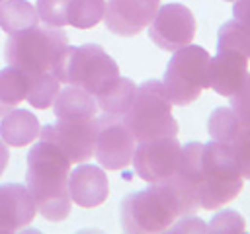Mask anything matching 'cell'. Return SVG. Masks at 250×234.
I'll return each instance as SVG.
<instances>
[{"label": "cell", "mask_w": 250, "mask_h": 234, "mask_svg": "<svg viewBox=\"0 0 250 234\" xmlns=\"http://www.w3.org/2000/svg\"><path fill=\"white\" fill-rule=\"evenodd\" d=\"M61 90V80L55 76L53 70L31 74L27 82V103L33 109H49L53 107V101Z\"/></svg>", "instance_id": "44dd1931"}, {"label": "cell", "mask_w": 250, "mask_h": 234, "mask_svg": "<svg viewBox=\"0 0 250 234\" xmlns=\"http://www.w3.org/2000/svg\"><path fill=\"white\" fill-rule=\"evenodd\" d=\"M230 107L244 125H250V72L240 90L230 96Z\"/></svg>", "instance_id": "83f0119b"}, {"label": "cell", "mask_w": 250, "mask_h": 234, "mask_svg": "<svg viewBox=\"0 0 250 234\" xmlns=\"http://www.w3.org/2000/svg\"><path fill=\"white\" fill-rule=\"evenodd\" d=\"M246 224L240 213L230 211V209L217 213L207 224V232H242Z\"/></svg>", "instance_id": "4316f807"}, {"label": "cell", "mask_w": 250, "mask_h": 234, "mask_svg": "<svg viewBox=\"0 0 250 234\" xmlns=\"http://www.w3.org/2000/svg\"><path fill=\"white\" fill-rule=\"evenodd\" d=\"M96 117L92 119H57L39 131L41 140L59 146L70 164H82L94 158Z\"/></svg>", "instance_id": "30bf717a"}, {"label": "cell", "mask_w": 250, "mask_h": 234, "mask_svg": "<svg viewBox=\"0 0 250 234\" xmlns=\"http://www.w3.org/2000/svg\"><path fill=\"white\" fill-rule=\"evenodd\" d=\"M227 2H236V0H227Z\"/></svg>", "instance_id": "1f68e13d"}, {"label": "cell", "mask_w": 250, "mask_h": 234, "mask_svg": "<svg viewBox=\"0 0 250 234\" xmlns=\"http://www.w3.org/2000/svg\"><path fill=\"white\" fill-rule=\"evenodd\" d=\"M172 101L162 80H146L137 86L135 98L123 115L125 125L135 140H150L160 136H176L178 121L172 115Z\"/></svg>", "instance_id": "277c9868"}, {"label": "cell", "mask_w": 250, "mask_h": 234, "mask_svg": "<svg viewBox=\"0 0 250 234\" xmlns=\"http://www.w3.org/2000/svg\"><path fill=\"white\" fill-rule=\"evenodd\" d=\"M230 148L236 158L240 176L244 179H250V125H242L238 135L232 138Z\"/></svg>", "instance_id": "484cf974"}, {"label": "cell", "mask_w": 250, "mask_h": 234, "mask_svg": "<svg viewBox=\"0 0 250 234\" xmlns=\"http://www.w3.org/2000/svg\"><path fill=\"white\" fill-rule=\"evenodd\" d=\"M182 216L180 205L164 181L150 183L121 201V226L129 234H158Z\"/></svg>", "instance_id": "7a4b0ae2"}, {"label": "cell", "mask_w": 250, "mask_h": 234, "mask_svg": "<svg viewBox=\"0 0 250 234\" xmlns=\"http://www.w3.org/2000/svg\"><path fill=\"white\" fill-rule=\"evenodd\" d=\"M68 4L70 0H37L35 10L39 16V21L51 27L68 25Z\"/></svg>", "instance_id": "d4e9b609"}, {"label": "cell", "mask_w": 250, "mask_h": 234, "mask_svg": "<svg viewBox=\"0 0 250 234\" xmlns=\"http://www.w3.org/2000/svg\"><path fill=\"white\" fill-rule=\"evenodd\" d=\"M53 72L61 84L78 86L96 96L119 76V66L100 45L86 43L78 47L66 45L59 55Z\"/></svg>", "instance_id": "5b68a950"}, {"label": "cell", "mask_w": 250, "mask_h": 234, "mask_svg": "<svg viewBox=\"0 0 250 234\" xmlns=\"http://www.w3.org/2000/svg\"><path fill=\"white\" fill-rule=\"evenodd\" d=\"M39 25L37 10L27 0H4L0 4V27L12 35Z\"/></svg>", "instance_id": "d6986e66"}, {"label": "cell", "mask_w": 250, "mask_h": 234, "mask_svg": "<svg viewBox=\"0 0 250 234\" xmlns=\"http://www.w3.org/2000/svg\"><path fill=\"white\" fill-rule=\"evenodd\" d=\"M37 207L21 183L0 185V234H12L23 230L35 218Z\"/></svg>", "instance_id": "5bb4252c"}, {"label": "cell", "mask_w": 250, "mask_h": 234, "mask_svg": "<svg viewBox=\"0 0 250 234\" xmlns=\"http://www.w3.org/2000/svg\"><path fill=\"white\" fill-rule=\"evenodd\" d=\"M244 177L240 176L236 158L230 144L209 140L201 150V181H199V207L213 211L219 209L242 191Z\"/></svg>", "instance_id": "3957f363"}, {"label": "cell", "mask_w": 250, "mask_h": 234, "mask_svg": "<svg viewBox=\"0 0 250 234\" xmlns=\"http://www.w3.org/2000/svg\"><path fill=\"white\" fill-rule=\"evenodd\" d=\"M53 111L57 119H92L98 113V101L86 90L66 84L59 90Z\"/></svg>", "instance_id": "e0dca14e"}, {"label": "cell", "mask_w": 250, "mask_h": 234, "mask_svg": "<svg viewBox=\"0 0 250 234\" xmlns=\"http://www.w3.org/2000/svg\"><path fill=\"white\" fill-rule=\"evenodd\" d=\"M160 8V0H107L104 21L119 37H133L146 29Z\"/></svg>", "instance_id": "7c38bea8"}, {"label": "cell", "mask_w": 250, "mask_h": 234, "mask_svg": "<svg viewBox=\"0 0 250 234\" xmlns=\"http://www.w3.org/2000/svg\"><path fill=\"white\" fill-rule=\"evenodd\" d=\"M217 51H230L250 58V27L238 20L225 21L217 33Z\"/></svg>", "instance_id": "7402d4cb"}, {"label": "cell", "mask_w": 250, "mask_h": 234, "mask_svg": "<svg viewBox=\"0 0 250 234\" xmlns=\"http://www.w3.org/2000/svg\"><path fill=\"white\" fill-rule=\"evenodd\" d=\"M41 123L35 113L27 109L14 107L6 115L0 117V138L8 146H27L39 138Z\"/></svg>", "instance_id": "2e32d148"}, {"label": "cell", "mask_w": 250, "mask_h": 234, "mask_svg": "<svg viewBox=\"0 0 250 234\" xmlns=\"http://www.w3.org/2000/svg\"><path fill=\"white\" fill-rule=\"evenodd\" d=\"M195 29L197 23L191 10L184 4L172 2L156 10L148 25V37L156 47L174 53L176 49L186 47L193 41Z\"/></svg>", "instance_id": "8fae6325"}, {"label": "cell", "mask_w": 250, "mask_h": 234, "mask_svg": "<svg viewBox=\"0 0 250 234\" xmlns=\"http://www.w3.org/2000/svg\"><path fill=\"white\" fill-rule=\"evenodd\" d=\"M137 92V84L131 78L125 76H117L113 82H109L104 90H100L94 98L98 101V107L104 113H111V115H119L123 117L135 98Z\"/></svg>", "instance_id": "ac0fdd59"}, {"label": "cell", "mask_w": 250, "mask_h": 234, "mask_svg": "<svg viewBox=\"0 0 250 234\" xmlns=\"http://www.w3.org/2000/svg\"><path fill=\"white\" fill-rule=\"evenodd\" d=\"M8 162H10V150H8V144L0 138V176L4 174Z\"/></svg>", "instance_id": "4dcf8cb0"}, {"label": "cell", "mask_w": 250, "mask_h": 234, "mask_svg": "<svg viewBox=\"0 0 250 234\" xmlns=\"http://www.w3.org/2000/svg\"><path fill=\"white\" fill-rule=\"evenodd\" d=\"M68 45V37L62 27L35 25L8 35L4 45V57L8 64L23 70L27 76L53 70L59 55Z\"/></svg>", "instance_id": "8992f818"}, {"label": "cell", "mask_w": 250, "mask_h": 234, "mask_svg": "<svg viewBox=\"0 0 250 234\" xmlns=\"http://www.w3.org/2000/svg\"><path fill=\"white\" fill-rule=\"evenodd\" d=\"M2 2H4V0H0V4H2Z\"/></svg>", "instance_id": "d6a6232c"}, {"label": "cell", "mask_w": 250, "mask_h": 234, "mask_svg": "<svg viewBox=\"0 0 250 234\" xmlns=\"http://www.w3.org/2000/svg\"><path fill=\"white\" fill-rule=\"evenodd\" d=\"M168 230H172V232H207V224L201 222L197 216L186 214V216H180L178 222H174Z\"/></svg>", "instance_id": "f1b7e54d"}, {"label": "cell", "mask_w": 250, "mask_h": 234, "mask_svg": "<svg viewBox=\"0 0 250 234\" xmlns=\"http://www.w3.org/2000/svg\"><path fill=\"white\" fill-rule=\"evenodd\" d=\"M137 140L123 117L104 113L96 117L94 136V158L105 170H123L131 164Z\"/></svg>", "instance_id": "ba28073f"}, {"label": "cell", "mask_w": 250, "mask_h": 234, "mask_svg": "<svg viewBox=\"0 0 250 234\" xmlns=\"http://www.w3.org/2000/svg\"><path fill=\"white\" fill-rule=\"evenodd\" d=\"M211 55L199 45H186L172 53L162 84L174 105H189L195 101L205 88L207 82V66Z\"/></svg>", "instance_id": "52a82bcc"}, {"label": "cell", "mask_w": 250, "mask_h": 234, "mask_svg": "<svg viewBox=\"0 0 250 234\" xmlns=\"http://www.w3.org/2000/svg\"><path fill=\"white\" fill-rule=\"evenodd\" d=\"M27 82L29 76L12 64L0 70V117L6 115L10 109L18 107L25 99Z\"/></svg>", "instance_id": "ffe728a7"}, {"label": "cell", "mask_w": 250, "mask_h": 234, "mask_svg": "<svg viewBox=\"0 0 250 234\" xmlns=\"http://www.w3.org/2000/svg\"><path fill=\"white\" fill-rule=\"evenodd\" d=\"M68 193L72 203L82 209L100 207L109 195L107 176L102 166L86 162L76 164V168L68 172Z\"/></svg>", "instance_id": "4fadbf2b"}, {"label": "cell", "mask_w": 250, "mask_h": 234, "mask_svg": "<svg viewBox=\"0 0 250 234\" xmlns=\"http://www.w3.org/2000/svg\"><path fill=\"white\" fill-rule=\"evenodd\" d=\"M248 76V58L230 53V51H219L215 57L209 58L207 66V82L213 92L219 96L230 98L240 90Z\"/></svg>", "instance_id": "9a60e30c"}, {"label": "cell", "mask_w": 250, "mask_h": 234, "mask_svg": "<svg viewBox=\"0 0 250 234\" xmlns=\"http://www.w3.org/2000/svg\"><path fill=\"white\" fill-rule=\"evenodd\" d=\"M70 160L49 140H37L27 154L25 187L31 193L37 213L49 222H61L70 214L68 193Z\"/></svg>", "instance_id": "6da1fadb"}, {"label": "cell", "mask_w": 250, "mask_h": 234, "mask_svg": "<svg viewBox=\"0 0 250 234\" xmlns=\"http://www.w3.org/2000/svg\"><path fill=\"white\" fill-rule=\"evenodd\" d=\"M180 156L182 144L178 142V138L160 136L137 142L131 164L143 181L156 183L176 174L180 166Z\"/></svg>", "instance_id": "9c48e42d"}, {"label": "cell", "mask_w": 250, "mask_h": 234, "mask_svg": "<svg viewBox=\"0 0 250 234\" xmlns=\"http://www.w3.org/2000/svg\"><path fill=\"white\" fill-rule=\"evenodd\" d=\"M105 0H70L68 25L76 29H90L104 20Z\"/></svg>", "instance_id": "cb8c5ba5"}, {"label": "cell", "mask_w": 250, "mask_h": 234, "mask_svg": "<svg viewBox=\"0 0 250 234\" xmlns=\"http://www.w3.org/2000/svg\"><path fill=\"white\" fill-rule=\"evenodd\" d=\"M242 121L238 119V115L232 111V107H217L211 111L209 121H207V131L211 140L217 142H225L230 144L232 138L238 135V131L242 129Z\"/></svg>", "instance_id": "603a6c76"}, {"label": "cell", "mask_w": 250, "mask_h": 234, "mask_svg": "<svg viewBox=\"0 0 250 234\" xmlns=\"http://www.w3.org/2000/svg\"><path fill=\"white\" fill-rule=\"evenodd\" d=\"M232 16H234V20H238L250 27V0L232 2Z\"/></svg>", "instance_id": "f546056e"}]
</instances>
